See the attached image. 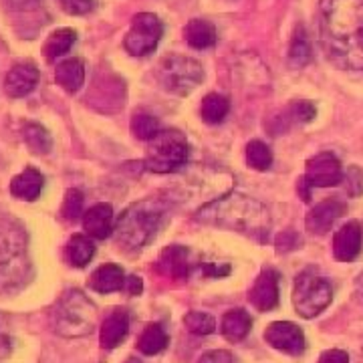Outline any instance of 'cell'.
<instances>
[{"label":"cell","instance_id":"1","mask_svg":"<svg viewBox=\"0 0 363 363\" xmlns=\"http://www.w3.org/2000/svg\"><path fill=\"white\" fill-rule=\"evenodd\" d=\"M319 35L333 65L363 71V0H321Z\"/></svg>","mask_w":363,"mask_h":363},{"label":"cell","instance_id":"2","mask_svg":"<svg viewBox=\"0 0 363 363\" xmlns=\"http://www.w3.org/2000/svg\"><path fill=\"white\" fill-rule=\"evenodd\" d=\"M196 220L250 234L259 240H264L271 228V214L267 206L250 196L236 192L204 204L196 212Z\"/></svg>","mask_w":363,"mask_h":363},{"label":"cell","instance_id":"3","mask_svg":"<svg viewBox=\"0 0 363 363\" xmlns=\"http://www.w3.org/2000/svg\"><path fill=\"white\" fill-rule=\"evenodd\" d=\"M33 279L26 233L16 220H0V293H14Z\"/></svg>","mask_w":363,"mask_h":363},{"label":"cell","instance_id":"4","mask_svg":"<svg viewBox=\"0 0 363 363\" xmlns=\"http://www.w3.org/2000/svg\"><path fill=\"white\" fill-rule=\"evenodd\" d=\"M164 216H166L164 202L154 200V198L130 204L119 214L116 228H113L117 245L123 247L125 250H140V248H143L156 236Z\"/></svg>","mask_w":363,"mask_h":363},{"label":"cell","instance_id":"5","mask_svg":"<svg viewBox=\"0 0 363 363\" xmlns=\"http://www.w3.org/2000/svg\"><path fill=\"white\" fill-rule=\"evenodd\" d=\"M97 307L81 291H67L55 305L51 315L52 329L57 335L67 339L87 337L97 327Z\"/></svg>","mask_w":363,"mask_h":363},{"label":"cell","instance_id":"6","mask_svg":"<svg viewBox=\"0 0 363 363\" xmlns=\"http://www.w3.org/2000/svg\"><path fill=\"white\" fill-rule=\"evenodd\" d=\"M188 142L186 135L178 130H164L147 145L145 152V168L154 174H174L188 160Z\"/></svg>","mask_w":363,"mask_h":363},{"label":"cell","instance_id":"7","mask_svg":"<svg viewBox=\"0 0 363 363\" xmlns=\"http://www.w3.org/2000/svg\"><path fill=\"white\" fill-rule=\"evenodd\" d=\"M157 81L168 93L184 97L190 95L204 81V69L192 57L168 55L160 61Z\"/></svg>","mask_w":363,"mask_h":363},{"label":"cell","instance_id":"8","mask_svg":"<svg viewBox=\"0 0 363 363\" xmlns=\"http://www.w3.org/2000/svg\"><path fill=\"white\" fill-rule=\"evenodd\" d=\"M331 298H333V289L321 274H317L313 269H307L298 274L293 291V303L301 317L305 319L317 317L329 307Z\"/></svg>","mask_w":363,"mask_h":363},{"label":"cell","instance_id":"9","mask_svg":"<svg viewBox=\"0 0 363 363\" xmlns=\"http://www.w3.org/2000/svg\"><path fill=\"white\" fill-rule=\"evenodd\" d=\"M162 35H164V25L156 14L140 13L131 21L130 30L123 39V47L133 57H145L156 51Z\"/></svg>","mask_w":363,"mask_h":363},{"label":"cell","instance_id":"10","mask_svg":"<svg viewBox=\"0 0 363 363\" xmlns=\"http://www.w3.org/2000/svg\"><path fill=\"white\" fill-rule=\"evenodd\" d=\"M311 188H331L339 186L343 180V169L339 160L329 152L317 154L307 162V169L303 176Z\"/></svg>","mask_w":363,"mask_h":363},{"label":"cell","instance_id":"11","mask_svg":"<svg viewBox=\"0 0 363 363\" xmlns=\"http://www.w3.org/2000/svg\"><path fill=\"white\" fill-rule=\"evenodd\" d=\"M264 339L271 347L289 355H301L307 347L305 333L291 321H274L269 325L264 331Z\"/></svg>","mask_w":363,"mask_h":363},{"label":"cell","instance_id":"12","mask_svg":"<svg viewBox=\"0 0 363 363\" xmlns=\"http://www.w3.org/2000/svg\"><path fill=\"white\" fill-rule=\"evenodd\" d=\"M248 301L259 311H272L279 305V272L272 269L260 272L248 293Z\"/></svg>","mask_w":363,"mask_h":363},{"label":"cell","instance_id":"13","mask_svg":"<svg viewBox=\"0 0 363 363\" xmlns=\"http://www.w3.org/2000/svg\"><path fill=\"white\" fill-rule=\"evenodd\" d=\"M345 202H341L339 198H331V200H325L321 204L313 208L311 212L307 214L305 218V226L307 230L313 234H327L331 230V226L345 214Z\"/></svg>","mask_w":363,"mask_h":363},{"label":"cell","instance_id":"14","mask_svg":"<svg viewBox=\"0 0 363 363\" xmlns=\"http://www.w3.org/2000/svg\"><path fill=\"white\" fill-rule=\"evenodd\" d=\"M363 245V230L359 222H347L333 236V255L341 262H351L359 257Z\"/></svg>","mask_w":363,"mask_h":363},{"label":"cell","instance_id":"15","mask_svg":"<svg viewBox=\"0 0 363 363\" xmlns=\"http://www.w3.org/2000/svg\"><path fill=\"white\" fill-rule=\"evenodd\" d=\"M37 85H39V69H37L35 63H30V61L16 63L9 71L6 81H4V89L9 93V97H14V99L33 93Z\"/></svg>","mask_w":363,"mask_h":363},{"label":"cell","instance_id":"16","mask_svg":"<svg viewBox=\"0 0 363 363\" xmlns=\"http://www.w3.org/2000/svg\"><path fill=\"white\" fill-rule=\"evenodd\" d=\"M83 226L91 238L105 240L107 236L113 234V208L109 204H95L83 214Z\"/></svg>","mask_w":363,"mask_h":363},{"label":"cell","instance_id":"17","mask_svg":"<svg viewBox=\"0 0 363 363\" xmlns=\"http://www.w3.org/2000/svg\"><path fill=\"white\" fill-rule=\"evenodd\" d=\"M130 333V315L123 309H113L105 317L101 325V347L104 350H116L117 345L128 337Z\"/></svg>","mask_w":363,"mask_h":363},{"label":"cell","instance_id":"18","mask_svg":"<svg viewBox=\"0 0 363 363\" xmlns=\"http://www.w3.org/2000/svg\"><path fill=\"white\" fill-rule=\"evenodd\" d=\"M43 186H45V178L43 174L37 172L35 168H26L25 172H21L18 176H14L11 182V194L18 200H26V202H33L37 200L43 192Z\"/></svg>","mask_w":363,"mask_h":363},{"label":"cell","instance_id":"19","mask_svg":"<svg viewBox=\"0 0 363 363\" xmlns=\"http://www.w3.org/2000/svg\"><path fill=\"white\" fill-rule=\"evenodd\" d=\"M125 285V272L117 264H104L97 271L91 274L89 289L97 291V293H116L121 291Z\"/></svg>","mask_w":363,"mask_h":363},{"label":"cell","instance_id":"20","mask_svg":"<svg viewBox=\"0 0 363 363\" xmlns=\"http://www.w3.org/2000/svg\"><path fill=\"white\" fill-rule=\"evenodd\" d=\"M55 79L57 83L67 91V93H77L83 83H85V65L81 59H65L63 63H59L55 69Z\"/></svg>","mask_w":363,"mask_h":363},{"label":"cell","instance_id":"21","mask_svg":"<svg viewBox=\"0 0 363 363\" xmlns=\"http://www.w3.org/2000/svg\"><path fill=\"white\" fill-rule=\"evenodd\" d=\"M157 267L160 271L168 277L174 279H186L188 271H190V264H188V248L180 247V245H174L168 247L157 260Z\"/></svg>","mask_w":363,"mask_h":363},{"label":"cell","instance_id":"22","mask_svg":"<svg viewBox=\"0 0 363 363\" xmlns=\"http://www.w3.org/2000/svg\"><path fill=\"white\" fill-rule=\"evenodd\" d=\"M184 39L192 49H210L216 45V28L210 21L204 18H192L184 28Z\"/></svg>","mask_w":363,"mask_h":363},{"label":"cell","instance_id":"23","mask_svg":"<svg viewBox=\"0 0 363 363\" xmlns=\"http://www.w3.org/2000/svg\"><path fill=\"white\" fill-rule=\"evenodd\" d=\"M250 327H252L250 315L245 309H233V311H228L222 317L220 331L228 341L238 343L250 333Z\"/></svg>","mask_w":363,"mask_h":363},{"label":"cell","instance_id":"24","mask_svg":"<svg viewBox=\"0 0 363 363\" xmlns=\"http://www.w3.org/2000/svg\"><path fill=\"white\" fill-rule=\"evenodd\" d=\"M93 255H95V245H93L91 238L83 236V234H75V236L67 242L65 257L71 267H77V269L87 267V262L93 259Z\"/></svg>","mask_w":363,"mask_h":363},{"label":"cell","instance_id":"25","mask_svg":"<svg viewBox=\"0 0 363 363\" xmlns=\"http://www.w3.org/2000/svg\"><path fill=\"white\" fill-rule=\"evenodd\" d=\"M168 333L160 323L147 325L143 329V333L138 339V350L142 351L143 355H157L168 347Z\"/></svg>","mask_w":363,"mask_h":363},{"label":"cell","instance_id":"26","mask_svg":"<svg viewBox=\"0 0 363 363\" xmlns=\"http://www.w3.org/2000/svg\"><path fill=\"white\" fill-rule=\"evenodd\" d=\"M77 35L73 28H59L55 30L51 37L47 39L43 52H45V59L47 61H57L59 57H63L65 52L71 51V47L75 45Z\"/></svg>","mask_w":363,"mask_h":363},{"label":"cell","instance_id":"27","mask_svg":"<svg viewBox=\"0 0 363 363\" xmlns=\"http://www.w3.org/2000/svg\"><path fill=\"white\" fill-rule=\"evenodd\" d=\"M311 57L313 51L309 35H307L305 26H297L295 37L291 40V47H289V65L295 67V69H303L311 61Z\"/></svg>","mask_w":363,"mask_h":363},{"label":"cell","instance_id":"28","mask_svg":"<svg viewBox=\"0 0 363 363\" xmlns=\"http://www.w3.org/2000/svg\"><path fill=\"white\" fill-rule=\"evenodd\" d=\"M228 111H230V101H228V97H224L220 93H210L202 99L200 113H202V119L210 125L222 123L224 117L228 116Z\"/></svg>","mask_w":363,"mask_h":363},{"label":"cell","instance_id":"29","mask_svg":"<svg viewBox=\"0 0 363 363\" xmlns=\"http://www.w3.org/2000/svg\"><path fill=\"white\" fill-rule=\"evenodd\" d=\"M23 140L30 147L33 154H39V156H45L49 154L52 147L51 133L45 130L39 123H26L23 128Z\"/></svg>","mask_w":363,"mask_h":363},{"label":"cell","instance_id":"30","mask_svg":"<svg viewBox=\"0 0 363 363\" xmlns=\"http://www.w3.org/2000/svg\"><path fill=\"white\" fill-rule=\"evenodd\" d=\"M247 164L257 172H267L272 166L271 147L260 140H252L247 145Z\"/></svg>","mask_w":363,"mask_h":363},{"label":"cell","instance_id":"31","mask_svg":"<svg viewBox=\"0 0 363 363\" xmlns=\"http://www.w3.org/2000/svg\"><path fill=\"white\" fill-rule=\"evenodd\" d=\"M160 131H162L160 121L154 116L138 113V116H133V119H131V133L138 140H142V142H152Z\"/></svg>","mask_w":363,"mask_h":363},{"label":"cell","instance_id":"32","mask_svg":"<svg viewBox=\"0 0 363 363\" xmlns=\"http://www.w3.org/2000/svg\"><path fill=\"white\" fill-rule=\"evenodd\" d=\"M184 325L194 335H210L216 331V321L212 315L202 311H190L184 317Z\"/></svg>","mask_w":363,"mask_h":363},{"label":"cell","instance_id":"33","mask_svg":"<svg viewBox=\"0 0 363 363\" xmlns=\"http://www.w3.org/2000/svg\"><path fill=\"white\" fill-rule=\"evenodd\" d=\"M61 214L63 218L69 222L79 220L85 212H83V194L79 190H67L65 202L61 208Z\"/></svg>","mask_w":363,"mask_h":363},{"label":"cell","instance_id":"34","mask_svg":"<svg viewBox=\"0 0 363 363\" xmlns=\"http://www.w3.org/2000/svg\"><path fill=\"white\" fill-rule=\"evenodd\" d=\"M315 107L309 101H295L285 109V121H293V123H309L315 117Z\"/></svg>","mask_w":363,"mask_h":363},{"label":"cell","instance_id":"35","mask_svg":"<svg viewBox=\"0 0 363 363\" xmlns=\"http://www.w3.org/2000/svg\"><path fill=\"white\" fill-rule=\"evenodd\" d=\"M343 186H345V192L351 198H357L363 194V172L357 166H351L347 172L343 174Z\"/></svg>","mask_w":363,"mask_h":363},{"label":"cell","instance_id":"36","mask_svg":"<svg viewBox=\"0 0 363 363\" xmlns=\"http://www.w3.org/2000/svg\"><path fill=\"white\" fill-rule=\"evenodd\" d=\"M277 252L279 255H283V252H291V250H297L303 245V238L298 236L295 230H285V233H281L277 236Z\"/></svg>","mask_w":363,"mask_h":363},{"label":"cell","instance_id":"37","mask_svg":"<svg viewBox=\"0 0 363 363\" xmlns=\"http://www.w3.org/2000/svg\"><path fill=\"white\" fill-rule=\"evenodd\" d=\"M61 9L69 14H87L93 11V0H59Z\"/></svg>","mask_w":363,"mask_h":363},{"label":"cell","instance_id":"38","mask_svg":"<svg viewBox=\"0 0 363 363\" xmlns=\"http://www.w3.org/2000/svg\"><path fill=\"white\" fill-rule=\"evenodd\" d=\"M198 363H238V362H236V357H234L230 351L214 350V351H206V353L200 357V362Z\"/></svg>","mask_w":363,"mask_h":363},{"label":"cell","instance_id":"39","mask_svg":"<svg viewBox=\"0 0 363 363\" xmlns=\"http://www.w3.org/2000/svg\"><path fill=\"white\" fill-rule=\"evenodd\" d=\"M317 363H350V355L341 350H329L321 353Z\"/></svg>","mask_w":363,"mask_h":363},{"label":"cell","instance_id":"40","mask_svg":"<svg viewBox=\"0 0 363 363\" xmlns=\"http://www.w3.org/2000/svg\"><path fill=\"white\" fill-rule=\"evenodd\" d=\"M123 289L130 293L131 297H135V295H142L143 291V283L140 277H135V274H131V277H128L125 279V285H123Z\"/></svg>","mask_w":363,"mask_h":363},{"label":"cell","instance_id":"41","mask_svg":"<svg viewBox=\"0 0 363 363\" xmlns=\"http://www.w3.org/2000/svg\"><path fill=\"white\" fill-rule=\"evenodd\" d=\"M297 188H298V192H301V196H303V200H305V202H309V200H311V192H309V188H311V186L307 184L305 178H301V180H298Z\"/></svg>","mask_w":363,"mask_h":363},{"label":"cell","instance_id":"42","mask_svg":"<svg viewBox=\"0 0 363 363\" xmlns=\"http://www.w3.org/2000/svg\"><path fill=\"white\" fill-rule=\"evenodd\" d=\"M355 298H357V303L363 307V272L355 279Z\"/></svg>","mask_w":363,"mask_h":363},{"label":"cell","instance_id":"43","mask_svg":"<svg viewBox=\"0 0 363 363\" xmlns=\"http://www.w3.org/2000/svg\"><path fill=\"white\" fill-rule=\"evenodd\" d=\"M128 363H140V362H138V359H130V362H128Z\"/></svg>","mask_w":363,"mask_h":363},{"label":"cell","instance_id":"44","mask_svg":"<svg viewBox=\"0 0 363 363\" xmlns=\"http://www.w3.org/2000/svg\"><path fill=\"white\" fill-rule=\"evenodd\" d=\"M362 353H363V347H362Z\"/></svg>","mask_w":363,"mask_h":363}]
</instances>
